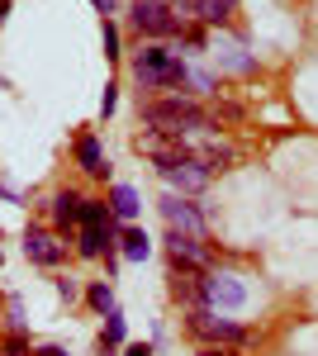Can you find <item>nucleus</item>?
<instances>
[{
    "label": "nucleus",
    "mask_w": 318,
    "mask_h": 356,
    "mask_svg": "<svg viewBox=\"0 0 318 356\" xmlns=\"http://www.w3.org/2000/svg\"><path fill=\"white\" fill-rule=\"evenodd\" d=\"M166 247H171V261H176L181 271H205V266H209V252H205V238H190V233H176V228H171V238H166Z\"/></svg>",
    "instance_id": "20e7f679"
},
{
    "label": "nucleus",
    "mask_w": 318,
    "mask_h": 356,
    "mask_svg": "<svg viewBox=\"0 0 318 356\" xmlns=\"http://www.w3.org/2000/svg\"><path fill=\"white\" fill-rule=\"evenodd\" d=\"M5 10H10V0H0V19H5Z\"/></svg>",
    "instance_id": "cd10ccee"
},
{
    "label": "nucleus",
    "mask_w": 318,
    "mask_h": 356,
    "mask_svg": "<svg viewBox=\"0 0 318 356\" xmlns=\"http://www.w3.org/2000/svg\"><path fill=\"white\" fill-rule=\"evenodd\" d=\"M161 176H166V186H176V191H186V195H195V191H205V186H209V171L195 162V157H186V162H176V166H166Z\"/></svg>",
    "instance_id": "6e6552de"
},
{
    "label": "nucleus",
    "mask_w": 318,
    "mask_h": 356,
    "mask_svg": "<svg viewBox=\"0 0 318 356\" xmlns=\"http://www.w3.org/2000/svg\"><path fill=\"white\" fill-rule=\"evenodd\" d=\"M133 147H138L143 157H152V162H157L161 171H166V166H176V162H186V157H190V152H186V143H181V138H171V134H157V129H148V134L138 138Z\"/></svg>",
    "instance_id": "7ed1b4c3"
},
{
    "label": "nucleus",
    "mask_w": 318,
    "mask_h": 356,
    "mask_svg": "<svg viewBox=\"0 0 318 356\" xmlns=\"http://www.w3.org/2000/svg\"><path fill=\"white\" fill-rule=\"evenodd\" d=\"M38 356H67V352H62V347H43Z\"/></svg>",
    "instance_id": "393cba45"
},
{
    "label": "nucleus",
    "mask_w": 318,
    "mask_h": 356,
    "mask_svg": "<svg viewBox=\"0 0 318 356\" xmlns=\"http://www.w3.org/2000/svg\"><path fill=\"white\" fill-rule=\"evenodd\" d=\"M100 252H114V233L86 228V233H81V257H100Z\"/></svg>",
    "instance_id": "4468645a"
},
{
    "label": "nucleus",
    "mask_w": 318,
    "mask_h": 356,
    "mask_svg": "<svg viewBox=\"0 0 318 356\" xmlns=\"http://www.w3.org/2000/svg\"><path fill=\"white\" fill-rule=\"evenodd\" d=\"M124 356H152V347H148V342H133V347H129Z\"/></svg>",
    "instance_id": "b1692460"
},
{
    "label": "nucleus",
    "mask_w": 318,
    "mask_h": 356,
    "mask_svg": "<svg viewBox=\"0 0 318 356\" xmlns=\"http://www.w3.org/2000/svg\"><path fill=\"white\" fill-rule=\"evenodd\" d=\"M129 15H133V29L148 33V38H171V33H181V19L171 15L166 0H133Z\"/></svg>",
    "instance_id": "f03ea898"
},
{
    "label": "nucleus",
    "mask_w": 318,
    "mask_h": 356,
    "mask_svg": "<svg viewBox=\"0 0 318 356\" xmlns=\"http://www.w3.org/2000/svg\"><path fill=\"white\" fill-rule=\"evenodd\" d=\"M0 356H29V342H24V332H10V337L0 342Z\"/></svg>",
    "instance_id": "aec40b11"
},
{
    "label": "nucleus",
    "mask_w": 318,
    "mask_h": 356,
    "mask_svg": "<svg viewBox=\"0 0 318 356\" xmlns=\"http://www.w3.org/2000/svg\"><path fill=\"white\" fill-rule=\"evenodd\" d=\"M77 162H81V171H90V176H105V171H109L105 147H100L95 138H81V143H77Z\"/></svg>",
    "instance_id": "9b49d317"
},
{
    "label": "nucleus",
    "mask_w": 318,
    "mask_h": 356,
    "mask_svg": "<svg viewBox=\"0 0 318 356\" xmlns=\"http://www.w3.org/2000/svg\"><path fill=\"white\" fill-rule=\"evenodd\" d=\"M186 328L195 332V337H209V342H242V328H238V323L214 318V314H205V309H190Z\"/></svg>",
    "instance_id": "39448f33"
},
{
    "label": "nucleus",
    "mask_w": 318,
    "mask_h": 356,
    "mask_svg": "<svg viewBox=\"0 0 318 356\" xmlns=\"http://www.w3.org/2000/svg\"><path fill=\"white\" fill-rule=\"evenodd\" d=\"M138 209H143V204H138V191H133V186H114V191H109V214H114V219H133Z\"/></svg>",
    "instance_id": "ddd939ff"
},
{
    "label": "nucleus",
    "mask_w": 318,
    "mask_h": 356,
    "mask_svg": "<svg viewBox=\"0 0 318 356\" xmlns=\"http://www.w3.org/2000/svg\"><path fill=\"white\" fill-rule=\"evenodd\" d=\"M86 300H90V309L109 314V309H114V290H109L105 280H100V285H90V290H86Z\"/></svg>",
    "instance_id": "6ab92c4d"
},
{
    "label": "nucleus",
    "mask_w": 318,
    "mask_h": 356,
    "mask_svg": "<svg viewBox=\"0 0 318 356\" xmlns=\"http://www.w3.org/2000/svg\"><path fill=\"white\" fill-rule=\"evenodd\" d=\"M124 342V314L119 309H109L105 314V337H100V347H119Z\"/></svg>",
    "instance_id": "a211bd4d"
},
{
    "label": "nucleus",
    "mask_w": 318,
    "mask_h": 356,
    "mask_svg": "<svg viewBox=\"0 0 318 356\" xmlns=\"http://www.w3.org/2000/svg\"><path fill=\"white\" fill-rule=\"evenodd\" d=\"M161 214H166V223H171L176 233H190V238H205V219L195 214V204H186L181 195H166V200H161Z\"/></svg>",
    "instance_id": "423d86ee"
},
{
    "label": "nucleus",
    "mask_w": 318,
    "mask_h": 356,
    "mask_svg": "<svg viewBox=\"0 0 318 356\" xmlns=\"http://www.w3.org/2000/svg\"><path fill=\"white\" fill-rule=\"evenodd\" d=\"M186 5L205 19V24H228V15H233L238 0H186Z\"/></svg>",
    "instance_id": "f8f14e48"
},
{
    "label": "nucleus",
    "mask_w": 318,
    "mask_h": 356,
    "mask_svg": "<svg viewBox=\"0 0 318 356\" xmlns=\"http://www.w3.org/2000/svg\"><path fill=\"white\" fill-rule=\"evenodd\" d=\"M95 10H100V15H109V0H95Z\"/></svg>",
    "instance_id": "bb28decb"
},
{
    "label": "nucleus",
    "mask_w": 318,
    "mask_h": 356,
    "mask_svg": "<svg viewBox=\"0 0 318 356\" xmlns=\"http://www.w3.org/2000/svg\"><path fill=\"white\" fill-rule=\"evenodd\" d=\"M205 295L218 309H242L247 304V285H242L238 275H205Z\"/></svg>",
    "instance_id": "0eeeda50"
},
{
    "label": "nucleus",
    "mask_w": 318,
    "mask_h": 356,
    "mask_svg": "<svg viewBox=\"0 0 318 356\" xmlns=\"http://www.w3.org/2000/svg\"><path fill=\"white\" fill-rule=\"evenodd\" d=\"M119 252H124V257H129V261H143V257H148V252H152V243H148V233H143V228H124V238H119Z\"/></svg>",
    "instance_id": "2eb2a0df"
},
{
    "label": "nucleus",
    "mask_w": 318,
    "mask_h": 356,
    "mask_svg": "<svg viewBox=\"0 0 318 356\" xmlns=\"http://www.w3.org/2000/svg\"><path fill=\"white\" fill-rule=\"evenodd\" d=\"M57 295H62V300H77V280L62 275V280H57Z\"/></svg>",
    "instance_id": "4be33fe9"
},
{
    "label": "nucleus",
    "mask_w": 318,
    "mask_h": 356,
    "mask_svg": "<svg viewBox=\"0 0 318 356\" xmlns=\"http://www.w3.org/2000/svg\"><path fill=\"white\" fill-rule=\"evenodd\" d=\"M171 295L200 309V300H209V295H205V275H195V271H181V266H176V275H171Z\"/></svg>",
    "instance_id": "9d476101"
},
{
    "label": "nucleus",
    "mask_w": 318,
    "mask_h": 356,
    "mask_svg": "<svg viewBox=\"0 0 318 356\" xmlns=\"http://www.w3.org/2000/svg\"><path fill=\"white\" fill-rule=\"evenodd\" d=\"M77 219L86 223V228H105V223H114V214H109V204H95V200H81Z\"/></svg>",
    "instance_id": "f3484780"
},
{
    "label": "nucleus",
    "mask_w": 318,
    "mask_h": 356,
    "mask_svg": "<svg viewBox=\"0 0 318 356\" xmlns=\"http://www.w3.org/2000/svg\"><path fill=\"white\" fill-rule=\"evenodd\" d=\"M143 119H148L157 134H171V138L209 124V114L200 110V105H190V100H181V95H176V100H143Z\"/></svg>",
    "instance_id": "f257e3e1"
},
{
    "label": "nucleus",
    "mask_w": 318,
    "mask_h": 356,
    "mask_svg": "<svg viewBox=\"0 0 318 356\" xmlns=\"http://www.w3.org/2000/svg\"><path fill=\"white\" fill-rule=\"evenodd\" d=\"M200 356H228V352H218V347H205V352H200Z\"/></svg>",
    "instance_id": "a878e982"
},
{
    "label": "nucleus",
    "mask_w": 318,
    "mask_h": 356,
    "mask_svg": "<svg viewBox=\"0 0 318 356\" xmlns=\"http://www.w3.org/2000/svg\"><path fill=\"white\" fill-rule=\"evenodd\" d=\"M100 114H105V119L114 114V86H105V100H100Z\"/></svg>",
    "instance_id": "5701e85b"
},
{
    "label": "nucleus",
    "mask_w": 318,
    "mask_h": 356,
    "mask_svg": "<svg viewBox=\"0 0 318 356\" xmlns=\"http://www.w3.org/2000/svg\"><path fill=\"white\" fill-rule=\"evenodd\" d=\"M24 252H29V261H38V266H57L67 247L57 243L53 233H43V228H29L24 233Z\"/></svg>",
    "instance_id": "1a4fd4ad"
},
{
    "label": "nucleus",
    "mask_w": 318,
    "mask_h": 356,
    "mask_svg": "<svg viewBox=\"0 0 318 356\" xmlns=\"http://www.w3.org/2000/svg\"><path fill=\"white\" fill-rule=\"evenodd\" d=\"M77 209H81V195H72V191H62L53 200V219H57V228H72L77 223Z\"/></svg>",
    "instance_id": "dca6fc26"
},
{
    "label": "nucleus",
    "mask_w": 318,
    "mask_h": 356,
    "mask_svg": "<svg viewBox=\"0 0 318 356\" xmlns=\"http://www.w3.org/2000/svg\"><path fill=\"white\" fill-rule=\"evenodd\" d=\"M105 57H119V29L105 19Z\"/></svg>",
    "instance_id": "412c9836"
}]
</instances>
